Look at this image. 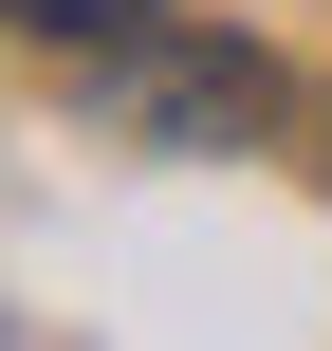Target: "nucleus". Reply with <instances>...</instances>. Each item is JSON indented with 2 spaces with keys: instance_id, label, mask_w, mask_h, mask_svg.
<instances>
[{
  "instance_id": "obj_1",
  "label": "nucleus",
  "mask_w": 332,
  "mask_h": 351,
  "mask_svg": "<svg viewBox=\"0 0 332 351\" xmlns=\"http://www.w3.org/2000/svg\"><path fill=\"white\" fill-rule=\"evenodd\" d=\"M18 19H55V37H129V19H166V0H18Z\"/></svg>"
}]
</instances>
